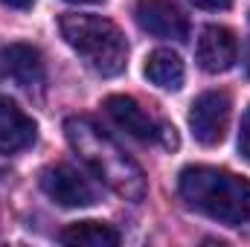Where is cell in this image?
Masks as SVG:
<instances>
[{"label":"cell","instance_id":"obj_1","mask_svg":"<svg viewBox=\"0 0 250 247\" xmlns=\"http://www.w3.org/2000/svg\"><path fill=\"white\" fill-rule=\"evenodd\" d=\"M64 134H67V143L73 145V151L84 160V166L105 186H111L117 195H123L128 201L143 198V192H146L143 169L128 157V151L111 134H105L99 125L84 117H70L64 123Z\"/></svg>","mask_w":250,"mask_h":247},{"label":"cell","instance_id":"obj_2","mask_svg":"<svg viewBox=\"0 0 250 247\" xmlns=\"http://www.w3.org/2000/svg\"><path fill=\"white\" fill-rule=\"evenodd\" d=\"M178 192L189 206L218 224L239 227L250 221V181L215 166H187Z\"/></svg>","mask_w":250,"mask_h":247},{"label":"cell","instance_id":"obj_3","mask_svg":"<svg viewBox=\"0 0 250 247\" xmlns=\"http://www.w3.org/2000/svg\"><path fill=\"white\" fill-rule=\"evenodd\" d=\"M62 38L82 56L93 73L120 76L128 64V41L123 29L102 15H64L59 21Z\"/></svg>","mask_w":250,"mask_h":247},{"label":"cell","instance_id":"obj_4","mask_svg":"<svg viewBox=\"0 0 250 247\" xmlns=\"http://www.w3.org/2000/svg\"><path fill=\"white\" fill-rule=\"evenodd\" d=\"M105 111L114 123L120 125L123 131H128L131 137L137 140H146V143H163L166 148H178V134L175 128L160 120H154L137 99L123 96V93H114L105 99Z\"/></svg>","mask_w":250,"mask_h":247},{"label":"cell","instance_id":"obj_5","mask_svg":"<svg viewBox=\"0 0 250 247\" xmlns=\"http://www.w3.org/2000/svg\"><path fill=\"white\" fill-rule=\"evenodd\" d=\"M230 125V96L224 90L201 93L189 108V131L201 145H218Z\"/></svg>","mask_w":250,"mask_h":247},{"label":"cell","instance_id":"obj_6","mask_svg":"<svg viewBox=\"0 0 250 247\" xmlns=\"http://www.w3.org/2000/svg\"><path fill=\"white\" fill-rule=\"evenodd\" d=\"M134 18L140 29L157 38H172V41H187L189 21L187 15L172 3V0H137Z\"/></svg>","mask_w":250,"mask_h":247},{"label":"cell","instance_id":"obj_7","mask_svg":"<svg viewBox=\"0 0 250 247\" xmlns=\"http://www.w3.org/2000/svg\"><path fill=\"white\" fill-rule=\"evenodd\" d=\"M41 189L47 192L50 201H56L59 206H67V209H76V206H90L96 201L90 184L73 169V166H47L41 172Z\"/></svg>","mask_w":250,"mask_h":247},{"label":"cell","instance_id":"obj_8","mask_svg":"<svg viewBox=\"0 0 250 247\" xmlns=\"http://www.w3.org/2000/svg\"><path fill=\"white\" fill-rule=\"evenodd\" d=\"M195 59H198V67L204 73H227L239 59L236 35L227 26H215V23L207 26L201 32V38H198Z\"/></svg>","mask_w":250,"mask_h":247},{"label":"cell","instance_id":"obj_9","mask_svg":"<svg viewBox=\"0 0 250 247\" xmlns=\"http://www.w3.org/2000/svg\"><path fill=\"white\" fill-rule=\"evenodd\" d=\"M38 140L35 120L12 99L0 96V154H18Z\"/></svg>","mask_w":250,"mask_h":247},{"label":"cell","instance_id":"obj_10","mask_svg":"<svg viewBox=\"0 0 250 247\" xmlns=\"http://www.w3.org/2000/svg\"><path fill=\"white\" fill-rule=\"evenodd\" d=\"M0 76L12 79L21 87H35L44 82L41 53L29 44H9L0 50Z\"/></svg>","mask_w":250,"mask_h":247},{"label":"cell","instance_id":"obj_11","mask_svg":"<svg viewBox=\"0 0 250 247\" xmlns=\"http://www.w3.org/2000/svg\"><path fill=\"white\" fill-rule=\"evenodd\" d=\"M146 79L151 84H157L160 90H181L184 79H187L181 56L172 50H154L146 59Z\"/></svg>","mask_w":250,"mask_h":247},{"label":"cell","instance_id":"obj_12","mask_svg":"<svg viewBox=\"0 0 250 247\" xmlns=\"http://www.w3.org/2000/svg\"><path fill=\"white\" fill-rule=\"evenodd\" d=\"M62 239L64 245H73V247H114L120 245V233L105 224V221H76L70 227L62 230Z\"/></svg>","mask_w":250,"mask_h":247},{"label":"cell","instance_id":"obj_13","mask_svg":"<svg viewBox=\"0 0 250 247\" xmlns=\"http://www.w3.org/2000/svg\"><path fill=\"white\" fill-rule=\"evenodd\" d=\"M239 151L250 160V108L242 117V128H239Z\"/></svg>","mask_w":250,"mask_h":247},{"label":"cell","instance_id":"obj_14","mask_svg":"<svg viewBox=\"0 0 250 247\" xmlns=\"http://www.w3.org/2000/svg\"><path fill=\"white\" fill-rule=\"evenodd\" d=\"M189 3L198 6V9H209V12H221V9L233 6V0H189Z\"/></svg>","mask_w":250,"mask_h":247},{"label":"cell","instance_id":"obj_15","mask_svg":"<svg viewBox=\"0 0 250 247\" xmlns=\"http://www.w3.org/2000/svg\"><path fill=\"white\" fill-rule=\"evenodd\" d=\"M0 3H6V6H12V9H32L35 0H0Z\"/></svg>","mask_w":250,"mask_h":247},{"label":"cell","instance_id":"obj_16","mask_svg":"<svg viewBox=\"0 0 250 247\" xmlns=\"http://www.w3.org/2000/svg\"><path fill=\"white\" fill-rule=\"evenodd\" d=\"M67 3H99V0H67Z\"/></svg>","mask_w":250,"mask_h":247}]
</instances>
